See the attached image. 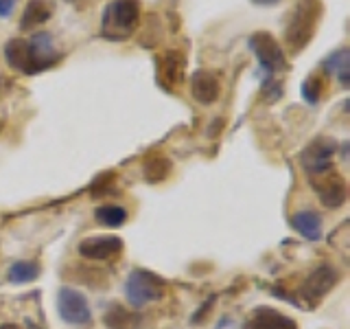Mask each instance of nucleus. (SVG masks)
Returning a JSON list of instances; mask_svg holds the SVG:
<instances>
[{"label": "nucleus", "mask_w": 350, "mask_h": 329, "mask_svg": "<svg viewBox=\"0 0 350 329\" xmlns=\"http://www.w3.org/2000/svg\"><path fill=\"white\" fill-rule=\"evenodd\" d=\"M123 250V239L116 235H94L79 241V255L88 261H109Z\"/></svg>", "instance_id": "nucleus-11"}, {"label": "nucleus", "mask_w": 350, "mask_h": 329, "mask_svg": "<svg viewBox=\"0 0 350 329\" xmlns=\"http://www.w3.org/2000/svg\"><path fill=\"white\" fill-rule=\"evenodd\" d=\"M243 329H298L293 318L280 314L273 307H256Z\"/></svg>", "instance_id": "nucleus-13"}, {"label": "nucleus", "mask_w": 350, "mask_h": 329, "mask_svg": "<svg viewBox=\"0 0 350 329\" xmlns=\"http://www.w3.org/2000/svg\"><path fill=\"white\" fill-rule=\"evenodd\" d=\"M247 47L250 51L256 55V60L260 64V69L265 71L267 75L273 73H282L287 71V58H284V51L280 47V42L271 36L267 31H256L252 33L250 40H247Z\"/></svg>", "instance_id": "nucleus-5"}, {"label": "nucleus", "mask_w": 350, "mask_h": 329, "mask_svg": "<svg viewBox=\"0 0 350 329\" xmlns=\"http://www.w3.org/2000/svg\"><path fill=\"white\" fill-rule=\"evenodd\" d=\"M18 0H0V18H9L14 14Z\"/></svg>", "instance_id": "nucleus-24"}, {"label": "nucleus", "mask_w": 350, "mask_h": 329, "mask_svg": "<svg viewBox=\"0 0 350 329\" xmlns=\"http://www.w3.org/2000/svg\"><path fill=\"white\" fill-rule=\"evenodd\" d=\"M112 186H114V173L112 171H107V173H101L98 178L92 182V195H103V193H109L112 191Z\"/></svg>", "instance_id": "nucleus-22"}, {"label": "nucleus", "mask_w": 350, "mask_h": 329, "mask_svg": "<svg viewBox=\"0 0 350 329\" xmlns=\"http://www.w3.org/2000/svg\"><path fill=\"white\" fill-rule=\"evenodd\" d=\"M173 171V164L167 156H151L145 167H142V175H145V180L151 182V184H158L162 180H167Z\"/></svg>", "instance_id": "nucleus-19"}, {"label": "nucleus", "mask_w": 350, "mask_h": 329, "mask_svg": "<svg viewBox=\"0 0 350 329\" xmlns=\"http://www.w3.org/2000/svg\"><path fill=\"white\" fill-rule=\"evenodd\" d=\"M55 14L53 0H29L20 16V31H36L38 27L46 25Z\"/></svg>", "instance_id": "nucleus-14"}, {"label": "nucleus", "mask_w": 350, "mask_h": 329, "mask_svg": "<svg viewBox=\"0 0 350 329\" xmlns=\"http://www.w3.org/2000/svg\"><path fill=\"white\" fill-rule=\"evenodd\" d=\"M335 154H337V141L335 138L317 136L300 151V164L309 175L322 173V171L333 167Z\"/></svg>", "instance_id": "nucleus-6"}, {"label": "nucleus", "mask_w": 350, "mask_h": 329, "mask_svg": "<svg viewBox=\"0 0 350 329\" xmlns=\"http://www.w3.org/2000/svg\"><path fill=\"white\" fill-rule=\"evenodd\" d=\"M103 323L109 329H138L140 325V316L136 312L125 310L123 305H109V310L103 314Z\"/></svg>", "instance_id": "nucleus-17"}, {"label": "nucleus", "mask_w": 350, "mask_h": 329, "mask_svg": "<svg viewBox=\"0 0 350 329\" xmlns=\"http://www.w3.org/2000/svg\"><path fill=\"white\" fill-rule=\"evenodd\" d=\"M164 296V281L147 270H131L125 281V299L131 307H145Z\"/></svg>", "instance_id": "nucleus-4"}, {"label": "nucleus", "mask_w": 350, "mask_h": 329, "mask_svg": "<svg viewBox=\"0 0 350 329\" xmlns=\"http://www.w3.org/2000/svg\"><path fill=\"white\" fill-rule=\"evenodd\" d=\"M191 95L197 103L213 106L219 95H221V82H219L217 73L208 69H197L191 77Z\"/></svg>", "instance_id": "nucleus-12"}, {"label": "nucleus", "mask_w": 350, "mask_h": 329, "mask_svg": "<svg viewBox=\"0 0 350 329\" xmlns=\"http://www.w3.org/2000/svg\"><path fill=\"white\" fill-rule=\"evenodd\" d=\"M25 325H27V329H42L40 325H36V323H33L31 318H27V321H25Z\"/></svg>", "instance_id": "nucleus-26"}, {"label": "nucleus", "mask_w": 350, "mask_h": 329, "mask_svg": "<svg viewBox=\"0 0 350 329\" xmlns=\"http://www.w3.org/2000/svg\"><path fill=\"white\" fill-rule=\"evenodd\" d=\"M309 182L326 208H339L346 202V180L333 167L309 175Z\"/></svg>", "instance_id": "nucleus-8"}, {"label": "nucleus", "mask_w": 350, "mask_h": 329, "mask_svg": "<svg viewBox=\"0 0 350 329\" xmlns=\"http://www.w3.org/2000/svg\"><path fill=\"white\" fill-rule=\"evenodd\" d=\"M140 22V0H109L101 14V36L123 42L134 36Z\"/></svg>", "instance_id": "nucleus-3"}, {"label": "nucleus", "mask_w": 350, "mask_h": 329, "mask_svg": "<svg viewBox=\"0 0 350 329\" xmlns=\"http://www.w3.org/2000/svg\"><path fill=\"white\" fill-rule=\"evenodd\" d=\"M324 14L322 0H298L284 22V49L291 55L302 53L317 33Z\"/></svg>", "instance_id": "nucleus-2"}, {"label": "nucleus", "mask_w": 350, "mask_h": 329, "mask_svg": "<svg viewBox=\"0 0 350 329\" xmlns=\"http://www.w3.org/2000/svg\"><path fill=\"white\" fill-rule=\"evenodd\" d=\"M186 77V58L182 51H169L156 60V80L164 90H178Z\"/></svg>", "instance_id": "nucleus-9"}, {"label": "nucleus", "mask_w": 350, "mask_h": 329, "mask_svg": "<svg viewBox=\"0 0 350 329\" xmlns=\"http://www.w3.org/2000/svg\"><path fill=\"white\" fill-rule=\"evenodd\" d=\"M40 274V266L36 261H16L11 263L7 270V281L9 283H29L33 279H38Z\"/></svg>", "instance_id": "nucleus-20"}, {"label": "nucleus", "mask_w": 350, "mask_h": 329, "mask_svg": "<svg viewBox=\"0 0 350 329\" xmlns=\"http://www.w3.org/2000/svg\"><path fill=\"white\" fill-rule=\"evenodd\" d=\"M0 329H20V327L14 325V323H5V325H0Z\"/></svg>", "instance_id": "nucleus-27"}, {"label": "nucleus", "mask_w": 350, "mask_h": 329, "mask_svg": "<svg viewBox=\"0 0 350 329\" xmlns=\"http://www.w3.org/2000/svg\"><path fill=\"white\" fill-rule=\"evenodd\" d=\"M5 60L14 71L25 75H38L53 69L62 60V53L55 49L51 33L38 31L31 38H14L5 44Z\"/></svg>", "instance_id": "nucleus-1"}, {"label": "nucleus", "mask_w": 350, "mask_h": 329, "mask_svg": "<svg viewBox=\"0 0 350 329\" xmlns=\"http://www.w3.org/2000/svg\"><path fill=\"white\" fill-rule=\"evenodd\" d=\"M322 69L328 75H335L337 82L342 84V88H348L350 86V51L337 49L333 53H328L326 60L322 62Z\"/></svg>", "instance_id": "nucleus-16"}, {"label": "nucleus", "mask_w": 350, "mask_h": 329, "mask_svg": "<svg viewBox=\"0 0 350 329\" xmlns=\"http://www.w3.org/2000/svg\"><path fill=\"white\" fill-rule=\"evenodd\" d=\"M331 246H335V248H339L342 252H346V248H348V222H344L331 235Z\"/></svg>", "instance_id": "nucleus-23"}, {"label": "nucleus", "mask_w": 350, "mask_h": 329, "mask_svg": "<svg viewBox=\"0 0 350 329\" xmlns=\"http://www.w3.org/2000/svg\"><path fill=\"white\" fill-rule=\"evenodd\" d=\"M337 281H339V272L333 266H328V263H322V266H317L309 277L304 279L300 288V296L306 299L309 305H317L328 292H331V288Z\"/></svg>", "instance_id": "nucleus-10"}, {"label": "nucleus", "mask_w": 350, "mask_h": 329, "mask_svg": "<svg viewBox=\"0 0 350 329\" xmlns=\"http://www.w3.org/2000/svg\"><path fill=\"white\" fill-rule=\"evenodd\" d=\"M300 93H302V99L309 106H315L317 101L322 99V93H324V80L320 75H309L306 80L302 82L300 86Z\"/></svg>", "instance_id": "nucleus-21"}, {"label": "nucleus", "mask_w": 350, "mask_h": 329, "mask_svg": "<svg viewBox=\"0 0 350 329\" xmlns=\"http://www.w3.org/2000/svg\"><path fill=\"white\" fill-rule=\"evenodd\" d=\"M291 226L309 241H317L322 237V215L311 211V208L295 211L293 217H291Z\"/></svg>", "instance_id": "nucleus-15"}, {"label": "nucleus", "mask_w": 350, "mask_h": 329, "mask_svg": "<svg viewBox=\"0 0 350 329\" xmlns=\"http://www.w3.org/2000/svg\"><path fill=\"white\" fill-rule=\"evenodd\" d=\"M94 219L101 226L107 228H118L127 222V211L120 204H101L94 208Z\"/></svg>", "instance_id": "nucleus-18"}, {"label": "nucleus", "mask_w": 350, "mask_h": 329, "mask_svg": "<svg viewBox=\"0 0 350 329\" xmlns=\"http://www.w3.org/2000/svg\"><path fill=\"white\" fill-rule=\"evenodd\" d=\"M68 3H75V0H68Z\"/></svg>", "instance_id": "nucleus-28"}, {"label": "nucleus", "mask_w": 350, "mask_h": 329, "mask_svg": "<svg viewBox=\"0 0 350 329\" xmlns=\"http://www.w3.org/2000/svg\"><path fill=\"white\" fill-rule=\"evenodd\" d=\"M276 3H280V0H252V5H258V7H271Z\"/></svg>", "instance_id": "nucleus-25"}, {"label": "nucleus", "mask_w": 350, "mask_h": 329, "mask_svg": "<svg viewBox=\"0 0 350 329\" xmlns=\"http://www.w3.org/2000/svg\"><path fill=\"white\" fill-rule=\"evenodd\" d=\"M57 312L59 318L66 325H75V327H83L92 323V312L88 299L72 288H62L57 292Z\"/></svg>", "instance_id": "nucleus-7"}]
</instances>
